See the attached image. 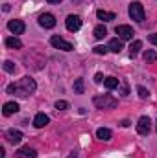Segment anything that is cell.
I'll return each mask as SVG.
<instances>
[{
	"label": "cell",
	"instance_id": "7",
	"mask_svg": "<svg viewBox=\"0 0 157 158\" xmlns=\"http://www.w3.org/2000/svg\"><path fill=\"white\" fill-rule=\"evenodd\" d=\"M65 26H67L69 31H78L79 28H81V19H79L78 15H69L67 20H65Z\"/></svg>",
	"mask_w": 157,
	"mask_h": 158
},
{
	"label": "cell",
	"instance_id": "11",
	"mask_svg": "<svg viewBox=\"0 0 157 158\" xmlns=\"http://www.w3.org/2000/svg\"><path fill=\"white\" fill-rule=\"evenodd\" d=\"M17 110H19V105H17L15 101H7V103H4L2 114H4V116H11V114H15Z\"/></svg>",
	"mask_w": 157,
	"mask_h": 158
},
{
	"label": "cell",
	"instance_id": "4",
	"mask_svg": "<svg viewBox=\"0 0 157 158\" xmlns=\"http://www.w3.org/2000/svg\"><path fill=\"white\" fill-rule=\"evenodd\" d=\"M150 129H152V119L148 118V116L139 118V121H137V132H139V134L148 136V134H150Z\"/></svg>",
	"mask_w": 157,
	"mask_h": 158
},
{
	"label": "cell",
	"instance_id": "31",
	"mask_svg": "<svg viewBox=\"0 0 157 158\" xmlns=\"http://www.w3.org/2000/svg\"><path fill=\"white\" fill-rule=\"evenodd\" d=\"M4 156H6V151H4V149L0 147V158H4Z\"/></svg>",
	"mask_w": 157,
	"mask_h": 158
},
{
	"label": "cell",
	"instance_id": "29",
	"mask_svg": "<svg viewBox=\"0 0 157 158\" xmlns=\"http://www.w3.org/2000/svg\"><path fill=\"white\" fill-rule=\"evenodd\" d=\"M128 94H129V88L126 85H122V96H128Z\"/></svg>",
	"mask_w": 157,
	"mask_h": 158
},
{
	"label": "cell",
	"instance_id": "16",
	"mask_svg": "<svg viewBox=\"0 0 157 158\" xmlns=\"http://www.w3.org/2000/svg\"><path fill=\"white\" fill-rule=\"evenodd\" d=\"M109 52H115V53H118L120 50H122V39H111L109 40Z\"/></svg>",
	"mask_w": 157,
	"mask_h": 158
},
{
	"label": "cell",
	"instance_id": "5",
	"mask_svg": "<svg viewBox=\"0 0 157 158\" xmlns=\"http://www.w3.org/2000/svg\"><path fill=\"white\" fill-rule=\"evenodd\" d=\"M50 42H52V46H54V48H57V50H65V52L74 50V46H72L69 40H65L63 37H59V35H54V37L50 39Z\"/></svg>",
	"mask_w": 157,
	"mask_h": 158
},
{
	"label": "cell",
	"instance_id": "1",
	"mask_svg": "<svg viewBox=\"0 0 157 158\" xmlns=\"http://www.w3.org/2000/svg\"><path fill=\"white\" fill-rule=\"evenodd\" d=\"M35 88H37L35 81L30 76H26V77L20 79L19 83H11L7 86V94H17L19 98H28L32 92H35Z\"/></svg>",
	"mask_w": 157,
	"mask_h": 158
},
{
	"label": "cell",
	"instance_id": "17",
	"mask_svg": "<svg viewBox=\"0 0 157 158\" xmlns=\"http://www.w3.org/2000/svg\"><path fill=\"white\" fill-rule=\"evenodd\" d=\"M6 46H9V48H17V50H19V48H22V42L17 39V37H7V39H6Z\"/></svg>",
	"mask_w": 157,
	"mask_h": 158
},
{
	"label": "cell",
	"instance_id": "18",
	"mask_svg": "<svg viewBox=\"0 0 157 158\" xmlns=\"http://www.w3.org/2000/svg\"><path fill=\"white\" fill-rule=\"evenodd\" d=\"M104 85H105L107 90H113V88H117L118 86V79L117 77H105L104 79Z\"/></svg>",
	"mask_w": 157,
	"mask_h": 158
},
{
	"label": "cell",
	"instance_id": "2",
	"mask_svg": "<svg viewBox=\"0 0 157 158\" xmlns=\"http://www.w3.org/2000/svg\"><path fill=\"white\" fill-rule=\"evenodd\" d=\"M94 105L98 109H115L118 105V101H117V98H113L109 94H104V96H96L94 98Z\"/></svg>",
	"mask_w": 157,
	"mask_h": 158
},
{
	"label": "cell",
	"instance_id": "13",
	"mask_svg": "<svg viewBox=\"0 0 157 158\" xmlns=\"http://www.w3.org/2000/svg\"><path fill=\"white\" fill-rule=\"evenodd\" d=\"M17 156H20V158H35L37 156V153H35V149H32V147H20V149L17 151Z\"/></svg>",
	"mask_w": 157,
	"mask_h": 158
},
{
	"label": "cell",
	"instance_id": "9",
	"mask_svg": "<svg viewBox=\"0 0 157 158\" xmlns=\"http://www.w3.org/2000/svg\"><path fill=\"white\" fill-rule=\"evenodd\" d=\"M7 28H9V31L15 33V35H20V33H24V30H26V26H24L22 20H9V22H7Z\"/></svg>",
	"mask_w": 157,
	"mask_h": 158
},
{
	"label": "cell",
	"instance_id": "30",
	"mask_svg": "<svg viewBox=\"0 0 157 158\" xmlns=\"http://www.w3.org/2000/svg\"><path fill=\"white\" fill-rule=\"evenodd\" d=\"M46 2H48V4H59L61 0H46Z\"/></svg>",
	"mask_w": 157,
	"mask_h": 158
},
{
	"label": "cell",
	"instance_id": "14",
	"mask_svg": "<svg viewBox=\"0 0 157 158\" xmlns=\"http://www.w3.org/2000/svg\"><path fill=\"white\" fill-rule=\"evenodd\" d=\"M96 17L100 19V20H115V13H111V11H104V9H98L96 11Z\"/></svg>",
	"mask_w": 157,
	"mask_h": 158
},
{
	"label": "cell",
	"instance_id": "6",
	"mask_svg": "<svg viewBox=\"0 0 157 158\" xmlns=\"http://www.w3.org/2000/svg\"><path fill=\"white\" fill-rule=\"evenodd\" d=\"M115 33H117L122 40H129V39H133V35H135L133 28H131V26H126V24L117 26V28H115Z\"/></svg>",
	"mask_w": 157,
	"mask_h": 158
},
{
	"label": "cell",
	"instance_id": "28",
	"mask_svg": "<svg viewBox=\"0 0 157 158\" xmlns=\"http://www.w3.org/2000/svg\"><path fill=\"white\" fill-rule=\"evenodd\" d=\"M94 81H96V83H102V81H104V76H102V74H96V76H94Z\"/></svg>",
	"mask_w": 157,
	"mask_h": 158
},
{
	"label": "cell",
	"instance_id": "19",
	"mask_svg": "<svg viewBox=\"0 0 157 158\" xmlns=\"http://www.w3.org/2000/svg\"><path fill=\"white\" fill-rule=\"evenodd\" d=\"M92 33H94V37H96V39H104V37L107 35V30H105V26H96Z\"/></svg>",
	"mask_w": 157,
	"mask_h": 158
},
{
	"label": "cell",
	"instance_id": "21",
	"mask_svg": "<svg viewBox=\"0 0 157 158\" xmlns=\"http://www.w3.org/2000/svg\"><path fill=\"white\" fill-rule=\"evenodd\" d=\"M144 61H146V63H154V61H157V53L154 52V50L144 52Z\"/></svg>",
	"mask_w": 157,
	"mask_h": 158
},
{
	"label": "cell",
	"instance_id": "20",
	"mask_svg": "<svg viewBox=\"0 0 157 158\" xmlns=\"http://www.w3.org/2000/svg\"><path fill=\"white\" fill-rule=\"evenodd\" d=\"M141 48H142V42H141V40L131 42V46H129V53H131V57H133V55H137V53L141 52Z\"/></svg>",
	"mask_w": 157,
	"mask_h": 158
},
{
	"label": "cell",
	"instance_id": "10",
	"mask_svg": "<svg viewBox=\"0 0 157 158\" xmlns=\"http://www.w3.org/2000/svg\"><path fill=\"white\" fill-rule=\"evenodd\" d=\"M48 121H50V118H48L44 112H39V114L34 118V125H35L37 129H43V127H46V125H48Z\"/></svg>",
	"mask_w": 157,
	"mask_h": 158
},
{
	"label": "cell",
	"instance_id": "8",
	"mask_svg": "<svg viewBox=\"0 0 157 158\" xmlns=\"http://www.w3.org/2000/svg\"><path fill=\"white\" fill-rule=\"evenodd\" d=\"M39 24L43 28H46V30H50V28H54L56 26V17L54 15H50V13H43L39 17Z\"/></svg>",
	"mask_w": 157,
	"mask_h": 158
},
{
	"label": "cell",
	"instance_id": "25",
	"mask_svg": "<svg viewBox=\"0 0 157 158\" xmlns=\"http://www.w3.org/2000/svg\"><path fill=\"white\" fill-rule=\"evenodd\" d=\"M137 92H139V96H141V98H142V99H146V98H148V96H150V94H148V90H146V88H144V86H141V85H139V86H137Z\"/></svg>",
	"mask_w": 157,
	"mask_h": 158
},
{
	"label": "cell",
	"instance_id": "24",
	"mask_svg": "<svg viewBox=\"0 0 157 158\" xmlns=\"http://www.w3.org/2000/svg\"><path fill=\"white\" fill-rule=\"evenodd\" d=\"M4 70H6V72H9V74H13L17 68H15V64H13L11 61H6V63H4Z\"/></svg>",
	"mask_w": 157,
	"mask_h": 158
},
{
	"label": "cell",
	"instance_id": "15",
	"mask_svg": "<svg viewBox=\"0 0 157 158\" xmlns=\"http://www.w3.org/2000/svg\"><path fill=\"white\" fill-rule=\"evenodd\" d=\"M96 136H98L102 142H109L113 134H111V131H109V129H104V127H102V129H98V131H96Z\"/></svg>",
	"mask_w": 157,
	"mask_h": 158
},
{
	"label": "cell",
	"instance_id": "12",
	"mask_svg": "<svg viewBox=\"0 0 157 158\" xmlns=\"http://www.w3.org/2000/svg\"><path fill=\"white\" fill-rule=\"evenodd\" d=\"M6 136H7V140H9L11 143H19V142L22 140V132H20V131H15V129H9V131L6 132Z\"/></svg>",
	"mask_w": 157,
	"mask_h": 158
},
{
	"label": "cell",
	"instance_id": "27",
	"mask_svg": "<svg viewBox=\"0 0 157 158\" xmlns=\"http://www.w3.org/2000/svg\"><path fill=\"white\" fill-rule=\"evenodd\" d=\"M148 39H150V42H152V44H155V46H157V33H154V35H150Z\"/></svg>",
	"mask_w": 157,
	"mask_h": 158
},
{
	"label": "cell",
	"instance_id": "32",
	"mask_svg": "<svg viewBox=\"0 0 157 158\" xmlns=\"http://www.w3.org/2000/svg\"><path fill=\"white\" fill-rule=\"evenodd\" d=\"M69 158H78V153H70V155H69Z\"/></svg>",
	"mask_w": 157,
	"mask_h": 158
},
{
	"label": "cell",
	"instance_id": "23",
	"mask_svg": "<svg viewBox=\"0 0 157 158\" xmlns=\"http://www.w3.org/2000/svg\"><path fill=\"white\" fill-rule=\"evenodd\" d=\"M56 109H57V110H67V109H69V101H65V99L56 101Z\"/></svg>",
	"mask_w": 157,
	"mask_h": 158
},
{
	"label": "cell",
	"instance_id": "26",
	"mask_svg": "<svg viewBox=\"0 0 157 158\" xmlns=\"http://www.w3.org/2000/svg\"><path fill=\"white\" fill-rule=\"evenodd\" d=\"M107 52H109V48H105V46H96V48H94V53H98V55L107 53Z\"/></svg>",
	"mask_w": 157,
	"mask_h": 158
},
{
	"label": "cell",
	"instance_id": "3",
	"mask_svg": "<svg viewBox=\"0 0 157 158\" xmlns=\"http://www.w3.org/2000/svg\"><path fill=\"white\" fill-rule=\"evenodd\" d=\"M129 17L137 22H142L144 20V7L141 2H131L129 4Z\"/></svg>",
	"mask_w": 157,
	"mask_h": 158
},
{
	"label": "cell",
	"instance_id": "22",
	"mask_svg": "<svg viewBox=\"0 0 157 158\" xmlns=\"http://www.w3.org/2000/svg\"><path fill=\"white\" fill-rule=\"evenodd\" d=\"M83 90H85L83 79H76V83H74V92H76V94H83Z\"/></svg>",
	"mask_w": 157,
	"mask_h": 158
}]
</instances>
